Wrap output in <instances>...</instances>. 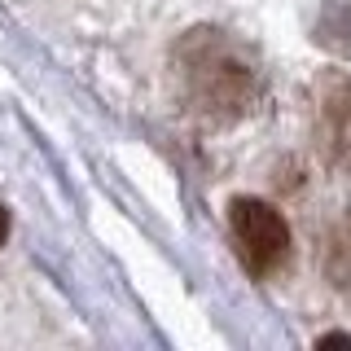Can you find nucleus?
<instances>
[{
  "mask_svg": "<svg viewBox=\"0 0 351 351\" xmlns=\"http://www.w3.org/2000/svg\"><path fill=\"white\" fill-rule=\"evenodd\" d=\"M5 237H9V211L0 206V241H5Z\"/></svg>",
  "mask_w": 351,
  "mask_h": 351,
  "instance_id": "obj_7",
  "label": "nucleus"
},
{
  "mask_svg": "<svg viewBox=\"0 0 351 351\" xmlns=\"http://www.w3.org/2000/svg\"><path fill=\"white\" fill-rule=\"evenodd\" d=\"M228 233L237 259L250 277H277L290 263V224L263 197H233L228 202Z\"/></svg>",
  "mask_w": 351,
  "mask_h": 351,
  "instance_id": "obj_2",
  "label": "nucleus"
},
{
  "mask_svg": "<svg viewBox=\"0 0 351 351\" xmlns=\"http://www.w3.org/2000/svg\"><path fill=\"white\" fill-rule=\"evenodd\" d=\"M316 263H321V277L329 281V290H334L338 299L351 303V206L334 211L329 224L321 228Z\"/></svg>",
  "mask_w": 351,
  "mask_h": 351,
  "instance_id": "obj_4",
  "label": "nucleus"
},
{
  "mask_svg": "<svg viewBox=\"0 0 351 351\" xmlns=\"http://www.w3.org/2000/svg\"><path fill=\"white\" fill-rule=\"evenodd\" d=\"M321 343H347L351 347V334H321Z\"/></svg>",
  "mask_w": 351,
  "mask_h": 351,
  "instance_id": "obj_6",
  "label": "nucleus"
},
{
  "mask_svg": "<svg viewBox=\"0 0 351 351\" xmlns=\"http://www.w3.org/2000/svg\"><path fill=\"white\" fill-rule=\"evenodd\" d=\"M312 40L321 44L325 53L351 58V0H325V5L316 9Z\"/></svg>",
  "mask_w": 351,
  "mask_h": 351,
  "instance_id": "obj_5",
  "label": "nucleus"
},
{
  "mask_svg": "<svg viewBox=\"0 0 351 351\" xmlns=\"http://www.w3.org/2000/svg\"><path fill=\"white\" fill-rule=\"evenodd\" d=\"M312 141L334 171L351 176V75L334 71L312 93Z\"/></svg>",
  "mask_w": 351,
  "mask_h": 351,
  "instance_id": "obj_3",
  "label": "nucleus"
},
{
  "mask_svg": "<svg viewBox=\"0 0 351 351\" xmlns=\"http://www.w3.org/2000/svg\"><path fill=\"white\" fill-rule=\"evenodd\" d=\"M171 93L197 123L228 128L263 106V66L224 27H189L171 44Z\"/></svg>",
  "mask_w": 351,
  "mask_h": 351,
  "instance_id": "obj_1",
  "label": "nucleus"
}]
</instances>
